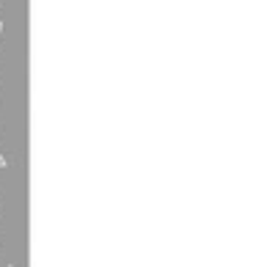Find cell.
I'll use <instances>...</instances> for the list:
<instances>
[{
    "label": "cell",
    "mask_w": 256,
    "mask_h": 267,
    "mask_svg": "<svg viewBox=\"0 0 256 267\" xmlns=\"http://www.w3.org/2000/svg\"><path fill=\"white\" fill-rule=\"evenodd\" d=\"M6 165H9V162H6V157L0 154V168H6Z\"/></svg>",
    "instance_id": "1"
},
{
    "label": "cell",
    "mask_w": 256,
    "mask_h": 267,
    "mask_svg": "<svg viewBox=\"0 0 256 267\" xmlns=\"http://www.w3.org/2000/svg\"><path fill=\"white\" fill-rule=\"evenodd\" d=\"M0 36H3V22H0Z\"/></svg>",
    "instance_id": "2"
}]
</instances>
